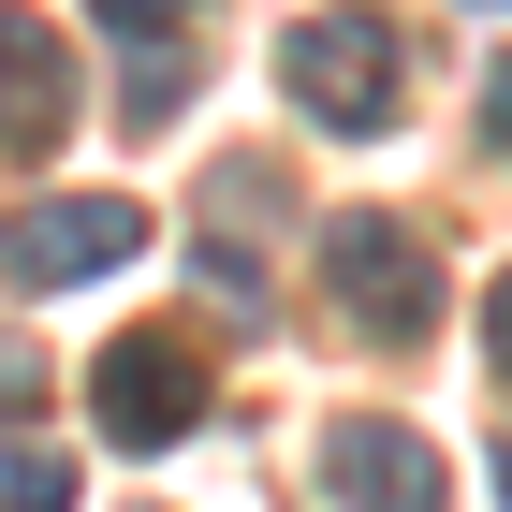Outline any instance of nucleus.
Here are the masks:
<instances>
[{
  "instance_id": "obj_1",
  "label": "nucleus",
  "mask_w": 512,
  "mask_h": 512,
  "mask_svg": "<svg viewBox=\"0 0 512 512\" xmlns=\"http://www.w3.org/2000/svg\"><path fill=\"white\" fill-rule=\"evenodd\" d=\"M322 293H337L352 337L410 352V337L439 322V249L410 235V220H381V205H352V220H322Z\"/></svg>"
},
{
  "instance_id": "obj_2",
  "label": "nucleus",
  "mask_w": 512,
  "mask_h": 512,
  "mask_svg": "<svg viewBox=\"0 0 512 512\" xmlns=\"http://www.w3.org/2000/svg\"><path fill=\"white\" fill-rule=\"evenodd\" d=\"M278 88H293L308 132H395L410 59H395V30H366V15H308V30H278Z\"/></svg>"
},
{
  "instance_id": "obj_3",
  "label": "nucleus",
  "mask_w": 512,
  "mask_h": 512,
  "mask_svg": "<svg viewBox=\"0 0 512 512\" xmlns=\"http://www.w3.org/2000/svg\"><path fill=\"white\" fill-rule=\"evenodd\" d=\"M132 249H147V205H118V191H44V205H15V220H0V278H15V293L118 278Z\"/></svg>"
},
{
  "instance_id": "obj_4",
  "label": "nucleus",
  "mask_w": 512,
  "mask_h": 512,
  "mask_svg": "<svg viewBox=\"0 0 512 512\" xmlns=\"http://www.w3.org/2000/svg\"><path fill=\"white\" fill-rule=\"evenodd\" d=\"M88 410H103L118 454H161V439L205 425V352L161 337V322H132V337H103V366H88Z\"/></svg>"
},
{
  "instance_id": "obj_5",
  "label": "nucleus",
  "mask_w": 512,
  "mask_h": 512,
  "mask_svg": "<svg viewBox=\"0 0 512 512\" xmlns=\"http://www.w3.org/2000/svg\"><path fill=\"white\" fill-rule=\"evenodd\" d=\"M322 483H337V512H439L454 498L439 454L410 425H381V410H337V425H322Z\"/></svg>"
},
{
  "instance_id": "obj_6",
  "label": "nucleus",
  "mask_w": 512,
  "mask_h": 512,
  "mask_svg": "<svg viewBox=\"0 0 512 512\" xmlns=\"http://www.w3.org/2000/svg\"><path fill=\"white\" fill-rule=\"evenodd\" d=\"M59 132H74V44L0 0V147H15V161H59Z\"/></svg>"
},
{
  "instance_id": "obj_7",
  "label": "nucleus",
  "mask_w": 512,
  "mask_h": 512,
  "mask_svg": "<svg viewBox=\"0 0 512 512\" xmlns=\"http://www.w3.org/2000/svg\"><path fill=\"white\" fill-rule=\"evenodd\" d=\"M88 469L59 454V439H0V512H74Z\"/></svg>"
},
{
  "instance_id": "obj_8",
  "label": "nucleus",
  "mask_w": 512,
  "mask_h": 512,
  "mask_svg": "<svg viewBox=\"0 0 512 512\" xmlns=\"http://www.w3.org/2000/svg\"><path fill=\"white\" fill-rule=\"evenodd\" d=\"M118 118H132V132L191 118V59H161V44H147V59H132V88H118Z\"/></svg>"
},
{
  "instance_id": "obj_9",
  "label": "nucleus",
  "mask_w": 512,
  "mask_h": 512,
  "mask_svg": "<svg viewBox=\"0 0 512 512\" xmlns=\"http://www.w3.org/2000/svg\"><path fill=\"white\" fill-rule=\"evenodd\" d=\"M44 410V337H0V439H30Z\"/></svg>"
},
{
  "instance_id": "obj_10",
  "label": "nucleus",
  "mask_w": 512,
  "mask_h": 512,
  "mask_svg": "<svg viewBox=\"0 0 512 512\" xmlns=\"http://www.w3.org/2000/svg\"><path fill=\"white\" fill-rule=\"evenodd\" d=\"M103 15H118L132 44H161V30H191V0H103Z\"/></svg>"
},
{
  "instance_id": "obj_11",
  "label": "nucleus",
  "mask_w": 512,
  "mask_h": 512,
  "mask_svg": "<svg viewBox=\"0 0 512 512\" xmlns=\"http://www.w3.org/2000/svg\"><path fill=\"white\" fill-rule=\"evenodd\" d=\"M483 147H512V59L483 74Z\"/></svg>"
},
{
  "instance_id": "obj_12",
  "label": "nucleus",
  "mask_w": 512,
  "mask_h": 512,
  "mask_svg": "<svg viewBox=\"0 0 512 512\" xmlns=\"http://www.w3.org/2000/svg\"><path fill=\"white\" fill-rule=\"evenodd\" d=\"M483 352H498V381H512V278L483 293Z\"/></svg>"
},
{
  "instance_id": "obj_13",
  "label": "nucleus",
  "mask_w": 512,
  "mask_h": 512,
  "mask_svg": "<svg viewBox=\"0 0 512 512\" xmlns=\"http://www.w3.org/2000/svg\"><path fill=\"white\" fill-rule=\"evenodd\" d=\"M498 498H512V439H498Z\"/></svg>"
}]
</instances>
